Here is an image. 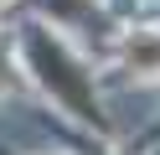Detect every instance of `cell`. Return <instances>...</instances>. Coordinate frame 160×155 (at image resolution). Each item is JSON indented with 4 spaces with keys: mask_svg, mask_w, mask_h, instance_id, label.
Instances as JSON below:
<instances>
[{
    "mask_svg": "<svg viewBox=\"0 0 160 155\" xmlns=\"http://www.w3.org/2000/svg\"><path fill=\"white\" fill-rule=\"evenodd\" d=\"M129 62H134L139 72H155V67H160V41H145V36L129 41Z\"/></svg>",
    "mask_w": 160,
    "mask_h": 155,
    "instance_id": "obj_1",
    "label": "cell"
}]
</instances>
